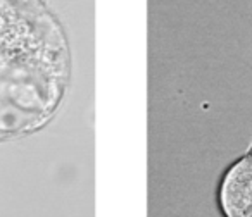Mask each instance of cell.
<instances>
[{"label":"cell","mask_w":252,"mask_h":217,"mask_svg":"<svg viewBox=\"0 0 252 217\" xmlns=\"http://www.w3.org/2000/svg\"><path fill=\"white\" fill-rule=\"evenodd\" d=\"M67 71L56 21L30 0H0V138L45 123Z\"/></svg>","instance_id":"6da1fadb"},{"label":"cell","mask_w":252,"mask_h":217,"mask_svg":"<svg viewBox=\"0 0 252 217\" xmlns=\"http://www.w3.org/2000/svg\"><path fill=\"white\" fill-rule=\"evenodd\" d=\"M218 205L223 217H252V147L224 171Z\"/></svg>","instance_id":"7a4b0ae2"}]
</instances>
